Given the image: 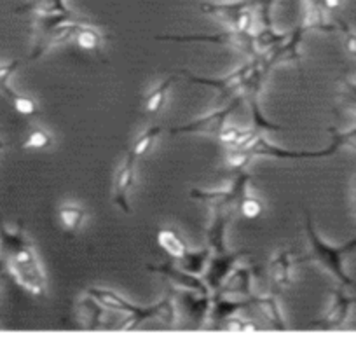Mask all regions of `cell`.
Wrapping results in <instances>:
<instances>
[{"mask_svg":"<svg viewBox=\"0 0 356 351\" xmlns=\"http://www.w3.org/2000/svg\"><path fill=\"white\" fill-rule=\"evenodd\" d=\"M290 32H276L275 26H271V29H264L259 30V32L253 33V42H255V49L257 53L259 51H271L273 47L280 46V44L283 42V40L289 37Z\"/></svg>","mask_w":356,"mask_h":351,"instance_id":"obj_26","label":"cell"},{"mask_svg":"<svg viewBox=\"0 0 356 351\" xmlns=\"http://www.w3.org/2000/svg\"><path fill=\"white\" fill-rule=\"evenodd\" d=\"M0 236L8 247V267L16 283L33 297H46V274L40 266L35 247L26 238V234L22 229L8 231L6 227H0Z\"/></svg>","mask_w":356,"mask_h":351,"instance_id":"obj_1","label":"cell"},{"mask_svg":"<svg viewBox=\"0 0 356 351\" xmlns=\"http://www.w3.org/2000/svg\"><path fill=\"white\" fill-rule=\"evenodd\" d=\"M156 313H154V320L161 322V325L171 329V327L177 325V302H175V295L171 292H168L164 297H161L159 301L154 304Z\"/></svg>","mask_w":356,"mask_h":351,"instance_id":"obj_23","label":"cell"},{"mask_svg":"<svg viewBox=\"0 0 356 351\" xmlns=\"http://www.w3.org/2000/svg\"><path fill=\"white\" fill-rule=\"evenodd\" d=\"M9 102H11V105L15 107L16 112L22 114V116L32 117L37 114L35 100H32L30 96H22V95H18V93H15V95L9 98Z\"/></svg>","mask_w":356,"mask_h":351,"instance_id":"obj_35","label":"cell"},{"mask_svg":"<svg viewBox=\"0 0 356 351\" xmlns=\"http://www.w3.org/2000/svg\"><path fill=\"white\" fill-rule=\"evenodd\" d=\"M239 103H241V96H234V100L222 109L196 117L194 121L187 123V125L173 126L170 128V133L171 135H218L222 128L227 125L229 116L238 109Z\"/></svg>","mask_w":356,"mask_h":351,"instance_id":"obj_7","label":"cell"},{"mask_svg":"<svg viewBox=\"0 0 356 351\" xmlns=\"http://www.w3.org/2000/svg\"><path fill=\"white\" fill-rule=\"evenodd\" d=\"M58 217H60V224L65 233L77 234L86 222V210L75 203H67L60 206Z\"/></svg>","mask_w":356,"mask_h":351,"instance_id":"obj_21","label":"cell"},{"mask_svg":"<svg viewBox=\"0 0 356 351\" xmlns=\"http://www.w3.org/2000/svg\"><path fill=\"white\" fill-rule=\"evenodd\" d=\"M163 132L164 130L161 128V126H150V128H147L145 132L140 133V135L136 136L135 143H133L131 147V153L135 154L136 157L149 154L150 149L154 147V143H156V140L159 139V135Z\"/></svg>","mask_w":356,"mask_h":351,"instance_id":"obj_28","label":"cell"},{"mask_svg":"<svg viewBox=\"0 0 356 351\" xmlns=\"http://www.w3.org/2000/svg\"><path fill=\"white\" fill-rule=\"evenodd\" d=\"M246 250L241 252H225V254H213L208 260L207 267L203 271V278L201 280L207 283V287L210 288V292H218L220 290L222 283H224L225 276L231 273L232 267L236 266L241 257L246 256Z\"/></svg>","mask_w":356,"mask_h":351,"instance_id":"obj_10","label":"cell"},{"mask_svg":"<svg viewBox=\"0 0 356 351\" xmlns=\"http://www.w3.org/2000/svg\"><path fill=\"white\" fill-rule=\"evenodd\" d=\"M346 47H348V51L353 56H356V36L349 32V30H346Z\"/></svg>","mask_w":356,"mask_h":351,"instance_id":"obj_38","label":"cell"},{"mask_svg":"<svg viewBox=\"0 0 356 351\" xmlns=\"http://www.w3.org/2000/svg\"><path fill=\"white\" fill-rule=\"evenodd\" d=\"M252 8L250 0H227V2H201L200 11L203 15L211 16V18L218 20L224 25L234 26L236 20L241 15L245 9Z\"/></svg>","mask_w":356,"mask_h":351,"instance_id":"obj_13","label":"cell"},{"mask_svg":"<svg viewBox=\"0 0 356 351\" xmlns=\"http://www.w3.org/2000/svg\"><path fill=\"white\" fill-rule=\"evenodd\" d=\"M253 154L248 149H232L229 147L227 153H225V166L229 170H243V168L248 166L253 159Z\"/></svg>","mask_w":356,"mask_h":351,"instance_id":"obj_31","label":"cell"},{"mask_svg":"<svg viewBox=\"0 0 356 351\" xmlns=\"http://www.w3.org/2000/svg\"><path fill=\"white\" fill-rule=\"evenodd\" d=\"M304 32H306V30H304L302 26H297L293 32L289 33V37H286L280 46L273 47L266 56H260L264 70L271 72L276 65L300 61V42H302Z\"/></svg>","mask_w":356,"mask_h":351,"instance_id":"obj_9","label":"cell"},{"mask_svg":"<svg viewBox=\"0 0 356 351\" xmlns=\"http://www.w3.org/2000/svg\"><path fill=\"white\" fill-rule=\"evenodd\" d=\"M253 271L252 267H232L231 273L225 276L220 290L225 295H239L250 299L253 295Z\"/></svg>","mask_w":356,"mask_h":351,"instance_id":"obj_15","label":"cell"},{"mask_svg":"<svg viewBox=\"0 0 356 351\" xmlns=\"http://www.w3.org/2000/svg\"><path fill=\"white\" fill-rule=\"evenodd\" d=\"M236 206H238L239 213H241L245 219H257V217L262 215V210H264L262 201H260L259 198H255V196H250V194L243 196Z\"/></svg>","mask_w":356,"mask_h":351,"instance_id":"obj_32","label":"cell"},{"mask_svg":"<svg viewBox=\"0 0 356 351\" xmlns=\"http://www.w3.org/2000/svg\"><path fill=\"white\" fill-rule=\"evenodd\" d=\"M215 294L217 295L211 297L210 313H208V315H210V320L213 323H222L224 320H227L229 316L236 315L239 309L248 308L250 306L248 299H245V301H234V299L225 297V294H222V292H215Z\"/></svg>","mask_w":356,"mask_h":351,"instance_id":"obj_19","label":"cell"},{"mask_svg":"<svg viewBox=\"0 0 356 351\" xmlns=\"http://www.w3.org/2000/svg\"><path fill=\"white\" fill-rule=\"evenodd\" d=\"M292 270L293 260L289 250H278V252H275L271 260H269V264H267L269 278H271L273 285L278 288L290 287V283H292Z\"/></svg>","mask_w":356,"mask_h":351,"instance_id":"obj_17","label":"cell"},{"mask_svg":"<svg viewBox=\"0 0 356 351\" xmlns=\"http://www.w3.org/2000/svg\"><path fill=\"white\" fill-rule=\"evenodd\" d=\"M250 306H255L260 311V315L271 323L273 329L276 330H286L285 318H283V313L280 309L278 299L275 295H252L248 299Z\"/></svg>","mask_w":356,"mask_h":351,"instance_id":"obj_18","label":"cell"},{"mask_svg":"<svg viewBox=\"0 0 356 351\" xmlns=\"http://www.w3.org/2000/svg\"><path fill=\"white\" fill-rule=\"evenodd\" d=\"M177 81V75H170L166 77L164 81H161L149 95L145 96V112L147 114H159L161 110L164 109L166 105V98H168V93H170L171 86L173 82Z\"/></svg>","mask_w":356,"mask_h":351,"instance_id":"obj_22","label":"cell"},{"mask_svg":"<svg viewBox=\"0 0 356 351\" xmlns=\"http://www.w3.org/2000/svg\"><path fill=\"white\" fill-rule=\"evenodd\" d=\"M75 44L84 51H100L102 44H104V37L97 29L91 26H81L74 37Z\"/></svg>","mask_w":356,"mask_h":351,"instance_id":"obj_27","label":"cell"},{"mask_svg":"<svg viewBox=\"0 0 356 351\" xmlns=\"http://www.w3.org/2000/svg\"><path fill=\"white\" fill-rule=\"evenodd\" d=\"M218 329L231 330V332H248V330H259V327L253 325L252 322H245V320L241 318H236V316L232 315L229 316L227 320H224Z\"/></svg>","mask_w":356,"mask_h":351,"instance_id":"obj_36","label":"cell"},{"mask_svg":"<svg viewBox=\"0 0 356 351\" xmlns=\"http://www.w3.org/2000/svg\"><path fill=\"white\" fill-rule=\"evenodd\" d=\"M147 271L150 273L163 274L170 283H173L175 287L184 288V290H193L197 292V294L210 295V288L207 287L203 280L196 276V274H191L187 271L180 270V267L173 266L171 263H163V264H147Z\"/></svg>","mask_w":356,"mask_h":351,"instance_id":"obj_12","label":"cell"},{"mask_svg":"<svg viewBox=\"0 0 356 351\" xmlns=\"http://www.w3.org/2000/svg\"><path fill=\"white\" fill-rule=\"evenodd\" d=\"M157 243H159L161 249L171 257V259L180 260L187 252H189V245H187L186 240L180 236L177 229L173 227H163V229L157 231Z\"/></svg>","mask_w":356,"mask_h":351,"instance_id":"obj_20","label":"cell"},{"mask_svg":"<svg viewBox=\"0 0 356 351\" xmlns=\"http://www.w3.org/2000/svg\"><path fill=\"white\" fill-rule=\"evenodd\" d=\"M231 208H211V219L207 227V236L208 247H210L213 254L229 252L227 243H225V231H227V224L231 220Z\"/></svg>","mask_w":356,"mask_h":351,"instance_id":"obj_14","label":"cell"},{"mask_svg":"<svg viewBox=\"0 0 356 351\" xmlns=\"http://www.w3.org/2000/svg\"><path fill=\"white\" fill-rule=\"evenodd\" d=\"M250 2H252V8L257 9V15H259V20L264 29H271L273 6H275L276 0H250Z\"/></svg>","mask_w":356,"mask_h":351,"instance_id":"obj_34","label":"cell"},{"mask_svg":"<svg viewBox=\"0 0 356 351\" xmlns=\"http://www.w3.org/2000/svg\"><path fill=\"white\" fill-rule=\"evenodd\" d=\"M348 311H349V299H346L344 295L341 294H335L334 302H332L330 309H328L327 315H325L323 323L327 327L341 325V323L346 320V316H348Z\"/></svg>","mask_w":356,"mask_h":351,"instance_id":"obj_29","label":"cell"},{"mask_svg":"<svg viewBox=\"0 0 356 351\" xmlns=\"http://www.w3.org/2000/svg\"><path fill=\"white\" fill-rule=\"evenodd\" d=\"M136 159L138 157L129 150L126 154L124 161L119 166L118 173L114 178V191H112V201L118 206L121 212L131 213V206H129V192L135 187V168Z\"/></svg>","mask_w":356,"mask_h":351,"instance_id":"obj_8","label":"cell"},{"mask_svg":"<svg viewBox=\"0 0 356 351\" xmlns=\"http://www.w3.org/2000/svg\"><path fill=\"white\" fill-rule=\"evenodd\" d=\"M320 4L325 6L327 9H335L341 6V0H320Z\"/></svg>","mask_w":356,"mask_h":351,"instance_id":"obj_39","label":"cell"},{"mask_svg":"<svg viewBox=\"0 0 356 351\" xmlns=\"http://www.w3.org/2000/svg\"><path fill=\"white\" fill-rule=\"evenodd\" d=\"M157 40H173V42H211L220 44V46H231L234 49L241 51L246 56H257L255 42H253V32H238L234 29H229L225 32L213 33V36H157Z\"/></svg>","mask_w":356,"mask_h":351,"instance_id":"obj_6","label":"cell"},{"mask_svg":"<svg viewBox=\"0 0 356 351\" xmlns=\"http://www.w3.org/2000/svg\"><path fill=\"white\" fill-rule=\"evenodd\" d=\"M248 150L255 157L264 156V157H276V159H316V157H323V156H330V154H334L335 150H337V146L334 143V146L328 147V149L318 150V153H306V150H299V153H297V150H285L282 149V147L275 146V143H271L269 140L264 139L262 133H260Z\"/></svg>","mask_w":356,"mask_h":351,"instance_id":"obj_11","label":"cell"},{"mask_svg":"<svg viewBox=\"0 0 356 351\" xmlns=\"http://www.w3.org/2000/svg\"><path fill=\"white\" fill-rule=\"evenodd\" d=\"M257 58H259V54H257V56H253V60H250L248 63L241 65V67L236 68V70H232L231 74L224 75V77H200V75L191 74V72L186 70V68H182V70H180V74L186 75V77L189 79L191 82H194V84H204V86H210V88L217 89L224 100L234 98V96L245 95L246 81H248L250 74H252L253 68H255Z\"/></svg>","mask_w":356,"mask_h":351,"instance_id":"obj_4","label":"cell"},{"mask_svg":"<svg viewBox=\"0 0 356 351\" xmlns=\"http://www.w3.org/2000/svg\"><path fill=\"white\" fill-rule=\"evenodd\" d=\"M243 133V128H238V126H227L225 125L224 128H222V132L218 133V142L222 143V146H225L229 149V147H234L236 142L239 140V136H241Z\"/></svg>","mask_w":356,"mask_h":351,"instance_id":"obj_37","label":"cell"},{"mask_svg":"<svg viewBox=\"0 0 356 351\" xmlns=\"http://www.w3.org/2000/svg\"><path fill=\"white\" fill-rule=\"evenodd\" d=\"M0 149H4V142L2 140H0Z\"/></svg>","mask_w":356,"mask_h":351,"instance_id":"obj_40","label":"cell"},{"mask_svg":"<svg viewBox=\"0 0 356 351\" xmlns=\"http://www.w3.org/2000/svg\"><path fill=\"white\" fill-rule=\"evenodd\" d=\"M253 177L246 171L239 173L234 178L229 187L225 189H191L189 196L191 199H196V201L204 203L210 208H231L238 205L239 199L245 194H248V189L252 187Z\"/></svg>","mask_w":356,"mask_h":351,"instance_id":"obj_5","label":"cell"},{"mask_svg":"<svg viewBox=\"0 0 356 351\" xmlns=\"http://www.w3.org/2000/svg\"><path fill=\"white\" fill-rule=\"evenodd\" d=\"M250 98V109H252V116H253V128L259 130L260 133L262 132H283V126H278V125H273V123H269L264 117L262 110H260V105H259V96L257 95H252L248 96Z\"/></svg>","mask_w":356,"mask_h":351,"instance_id":"obj_30","label":"cell"},{"mask_svg":"<svg viewBox=\"0 0 356 351\" xmlns=\"http://www.w3.org/2000/svg\"><path fill=\"white\" fill-rule=\"evenodd\" d=\"M53 143V136L42 128H37L33 130L32 133L29 135V139L22 143V149H46Z\"/></svg>","mask_w":356,"mask_h":351,"instance_id":"obj_33","label":"cell"},{"mask_svg":"<svg viewBox=\"0 0 356 351\" xmlns=\"http://www.w3.org/2000/svg\"><path fill=\"white\" fill-rule=\"evenodd\" d=\"M304 30H330V26L325 23L323 15H321L320 2L318 0H304V13H302V23H300Z\"/></svg>","mask_w":356,"mask_h":351,"instance_id":"obj_25","label":"cell"},{"mask_svg":"<svg viewBox=\"0 0 356 351\" xmlns=\"http://www.w3.org/2000/svg\"><path fill=\"white\" fill-rule=\"evenodd\" d=\"M18 13H32L37 18H58L70 20L72 11L67 8L65 0H29L26 4L16 9Z\"/></svg>","mask_w":356,"mask_h":351,"instance_id":"obj_16","label":"cell"},{"mask_svg":"<svg viewBox=\"0 0 356 351\" xmlns=\"http://www.w3.org/2000/svg\"><path fill=\"white\" fill-rule=\"evenodd\" d=\"M210 257H211L210 247H207V249H203V250H196V252L189 250V252H187L182 259L178 260V267L184 271H187V273H191V274H196L197 276V274H203V271H204V267H207Z\"/></svg>","mask_w":356,"mask_h":351,"instance_id":"obj_24","label":"cell"},{"mask_svg":"<svg viewBox=\"0 0 356 351\" xmlns=\"http://www.w3.org/2000/svg\"><path fill=\"white\" fill-rule=\"evenodd\" d=\"M86 294L89 297H93L102 308L111 309V311H119L124 313L128 316V322L126 323L124 330L135 329L142 322H147V320H154V313H156V308L152 306H136L133 302H129L128 299H124L122 295H119L118 292L108 290V288H100V287H91L86 290Z\"/></svg>","mask_w":356,"mask_h":351,"instance_id":"obj_3","label":"cell"},{"mask_svg":"<svg viewBox=\"0 0 356 351\" xmlns=\"http://www.w3.org/2000/svg\"><path fill=\"white\" fill-rule=\"evenodd\" d=\"M306 231L307 236H309V245H311V252L306 259L302 260H313V263H318L320 266H323L328 273H332L334 276H337L342 283H349V278L346 276L344 270H342V256L348 254L349 250H353L356 247V240L355 242L348 243L344 247H330L323 242V240L318 236V233L314 231L313 220L311 217H306Z\"/></svg>","mask_w":356,"mask_h":351,"instance_id":"obj_2","label":"cell"}]
</instances>
